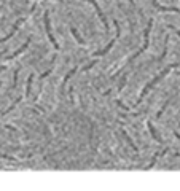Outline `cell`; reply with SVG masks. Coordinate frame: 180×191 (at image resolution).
Segmentation results:
<instances>
[{
    "label": "cell",
    "mask_w": 180,
    "mask_h": 191,
    "mask_svg": "<svg viewBox=\"0 0 180 191\" xmlns=\"http://www.w3.org/2000/svg\"><path fill=\"white\" fill-rule=\"evenodd\" d=\"M24 21H25V18H19V19H18V21L14 22V26H13V29H11V32H10V34H8L7 37H3V38H0V43H3V41H7V40H10V38H11V37L14 35V32H16V30L19 29V26H21V24H22Z\"/></svg>",
    "instance_id": "cell-5"
},
{
    "label": "cell",
    "mask_w": 180,
    "mask_h": 191,
    "mask_svg": "<svg viewBox=\"0 0 180 191\" xmlns=\"http://www.w3.org/2000/svg\"><path fill=\"white\" fill-rule=\"evenodd\" d=\"M0 158H2V159H7V161H14V162H18V159H16L14 156H10V155H3V153H0Z\"/></svg>",
    "instance_id": "cell-14"
},
{
    "label": "cell",
    "mask_w": 180,
    "mask_h": 191,
    "mask_svg": "<svg viewBox=\"0 0 180 191\" xmlns=\"http://www.w3.org/2000/svg\"><path fill=\"white\" fill-rule=\"evenodd\" d=\"M121 134H123V137L126 139V142H127V145H129V147H131V148H132L134 151H139V150H137V147L134 145V142L131 140V137H129V135H127V132H126V131H121Z\"/></svg>",
    "instance_id": "cell-10"
},
{
    "label": "cell",
    "mask_w": 180,
    "mask_h": 191,
    "mask_svg": "<svg viewBox=\"0 0 180 191\" xmlns=\"http://www.w3.org/2000/svg\"><path fill=\"white\" fill-rule=\"evenodd\" d=\"M150 2H151L153 7H156L160 11H169V13H178V14H180V10L175 8V7H163V5H160V3L156 2V0H150Z\"/></svg>",
    "instance_id": "cell-6"
},
{
    "label": "cell",
    "mask_w": 180,
    "mask_h": 191,
    "mask_svg": "<svg viewBox=\"0 0 180 191\" xmlns=\"http://www.w3.org/2000/svg\"><path fill=\"white\" fill-rule=\"evenodd\" d=\"M49 72H51V70H46V72H45V74H43V75H42V78H45V77H46V75H49Z\"/></svg>",
    "instance_id": "cell-18"
},
{
    "label": "cell",
    "mask_w": 180,
    "mask_h": 191,
    "mask_svg": "<svg viewBox=\"0 0 180 191\" xmlns=\"http://www.w3.org/2000/svg\"><path fill=\"white\" fill-rule=\"evenodd\" d=\"M18 74H19V70L14 72V77H13V88H16V83H18Z\"/></svg>",
    "instance_id": "cell-15"
},
{
    "label": "cell",
    "mask_w": 180,
    "mask_h": 191,
    "mask_svg": "<svg viewBox=\"0 0 180 191\" xmlns=\"http://www.w3.org/2000/svg\"><path fill=\"white\" fill-rule=\"evenodd\" d=\"M70 30H72V35L75 37V40H76V41H78L80 45H85V40H83V38H82V37L78 35V32H76V29H75V27H72Z\"/></svg>",
    "instance_id": "cell-11"
},
{
    "label": "cell",
    "mask_w": 180,
    "mask_h": 191,
    "mask_svg": "<svg viewBox=\"0 0 180 191\" xmlns=\"http://www.w3.org/2000/svg\"><path fill=\"white\" fill-rule=\"evenodd\" d=\"M116 104H118V105H120V107H121L123 110H131V107H127V105H124V104H123L121 101H116Z\"/></svg>",
    "instance_id": "cell-16"
},
{
    "label": "cell",
    "mask_w": 180,
    "mask_h": 191,
    "mask_svg": "<svg viewBox=\"0 0 180 191\" xmlns=\"http://www.w3.org/2000/svg\"><path fill=\"white\" fill-rule=\"evenodd\" d=\"M151 27H153V19H150V21H148L147 27H145V34H143V37H145V38H143V46L140 48V50H139L136 54H132V56L129 57V61H127V62H132L136 57H139V56H140V54H142V53L147 50V48H148V43H150V30H151Z\"/></svg>",
    "instance_id": "cell-2"
},
{
    "label": "cell",
    "mask_w": 180,
    "mask_h": 191,
    "mask_svg": "<svg viewBox=\"0 0 180 191\" xmlns=\"http://www.w3.org/2000/svg\"><path fill=\"white\" fill-rule=\"evenodd\" d=\"M169 29H171V30H174V32H175V34L180 37V30H178V29H175V27H172V26H169Z\"/></svg>",
    "instance_id": "cell-17"
},
{
    "label": "cell",
    "mask_w": 180,
    "mask_h": 191,
    "mask_svg": "<svg viewBox=\"0 0 180 191\" xmlns=\"http://www.w3.org/2000/svg\"><path fill=\"white\" fill-rule=\"evenodd\" d=\"M43 21H45V30H46V37H48V40L51 41V45H53L56 50H59V45H58L56 38L53 37V32H51V22H49V14H48V11H45V14H43Z\"/></svg>",
    "instance_id": "cell-3"
},
{
    "label": "cell",
    "mask_w": 180,
    "mask_h": 191,
    "mask_svg": "<svg viewBox=\"0 0 180 191\" xmlns=\"http://www.w3.org/2000/svg\"><path fill=\"white\" fill-rule=\"evenodd\" d=\"M85 2H88V3H91V5L94 7V10L97 11V16H99V19L102 21V24H104V29H105V32H109V22H107V18L104 16V13H102V10L99 8V5L94 2V0H85Z\"/></svg>",
    "instance_id": "cell-4"
},
{
    "label": "cell",
    "mask_w": 180,
    "mask_h": 191,
    "mask_svg": "<svg viewBox=\"0 0 180 191\" xmlns=\"http://www.w3.org/2000/svg\"><path fill=\"white\" fill-rule=\"evenodd\" d=\"M58 2H62V0H58Z\"/></svg>",
    "instance_id": "cell-20"
},
{
    "label": "cell",
    "mask_w": 180,
    "mask_h": 191,
    "mask_svg": "<svg viewBox=\"0 0 180 191\" xmlns=\"http://www.w3.org/2000/svg\"><path fill=\"white\" fill-rule=\"evenodd\" d=\"M147 126H148V129H150V134L153 135V139H155L158 143H161V139H160V135L156 134V131H155V128H153V124H151V121H148L147 123Z\"/></svg>",
    "instance_id": "cell-9"
},
{
    "label": "cell",
    "mask_w": 180,
    "mask_h": 191,
    "mask_svg": "<svg viewBox=\"0 0 180 191\" xmlns=\"http://www.w3.org/2000/svg\"><path fill=\"white\" fill-rule=\"evenodd\" d=\"M166 151H167V148H166V150H163V151H160V153H156L155 156H153V159L150 161V164H148V166L145 167V169H151V167L155 166V162L158 161V158H160V156H163V155H166Z\"/></svg>",
    "instance_id": "cell-8"
},
{
    "label": "cell",
    "mask_w": 180,
    "mask_h": 191,
    "mask_svg": "<svg viewBox=\"0 0 180 191\" xmlns=\"http://www.w3.org/2000/svg\"><path fill=\"white\" fill-rule=\"evenodd\" d=\"M76 70H78V67H73V68H72V70L69 72V74L65 75V78H64V81H62V88H64V85H65V83L69 81V78H70V77H72L73 74H76Z\"/></svg>",
    "instance_id": "cell-13"
},
{
    "label": "cell",
    "mask_w": 180,
    "mask_h": 191,
    "mask_svg": "<svg viewBox=\"0 0 180 191\" xmlns=\"http://www.w3.org/2000/svg\"><path fill=\"white\" fill-rule=\"evenodd\" d=\"M177 65H178V64H172V65H169V67H166V68H164V70L161 72V74H160V75H158L156 78H153V80H151V81H150V83H148V85L145 86V89H143V91L140 92V96H139V99L136 101V104H134V107H136V105H139V104H140V102L143 101V97H145V96H147V94H148V92H150V91L153 89V86H155V85H156V83H158L160 80H163V78H164V77H166V75L169 74V72H171L172 68H175Z\"/></svg>",
    "instance_id": "cell-1"
},
{
    "label": "cell",
    "mask_w": 180,
    "mask_h": 191,
    "mask_svg": "<svg viewBox=\"0 0 180 191\" xmlns=\"http://www.w3.org/2000/svg\"><path fill=\"white\" fill-rule=\"evenodd\" d=\"M177 75H180V72H177Z\"/></svg>",
    "instance_id": "cell-19"
},
{
    "label": "cell",
    "mask_w": 180,
    "mask_h": 191,
    "mask_svg": "<svg viewBox=\"0 0 180 191\" xmlns=\"http://www.w3.org/2000/svg\"><path fill=\"white\" fill-rule=\"evenodd\" d=\"M29 45H31V38H27V41H25L21 48H19V50L16 51V53H13V54H10V56H7V59H13V57H18L21 53H24L25 50H27V48H29Z\"/></svg>",
    "instance_id": "cell-7"
},
{
    "label": "cell",
    "mask_w": 180,
    "mask_h": 191,
    "mask_svg": "<svg viewBox=\"0 0 180 191\" xmlns=\"http://www.w3.org/2000/svg\"><path fill=\"white\" fill-rule=\"evenodd\" d=\"M32 81H34V75L29 77L27 80V86H25V96H31V89H32Z\"/></svg>",
    "instance_id": "cell-12"
}]
</instances>
